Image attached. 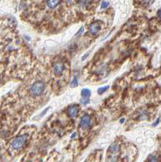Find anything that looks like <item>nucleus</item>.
Returning <instances> with one entry per match:
<instances>
[{
    "label": "nucleus",
    "instance_id": "nucleus-3",
    "mask_svg": "<svg viewBox=\"0 0 161 162\" xmlns=\"http://www.w3.org/2000/svg\"><path fill=\"white\" fill-rule=\"evenodd\" d=\"M91 124H92V121L90 116L88 114L83 115L80 120V127L83 130H86L90 127Z\"/></svg>",
    "mask_w": 161,
    "mask_h": 162
},
{
    "label": "nucleus",
    "instance_id": "nucleus-5",
    "mask_svg": "<svg viewBox=\"0 0 161 162\" xmlns=\"http://www.w3.org/2000/svg\"><path fill=\"white\" fill-rule=\"evenodd\" d=\"M79 113V107L78 105H71L70 106V108L68 109V114L71 118H75L77 117Z\"/></svg>",
    "mask_w": 161,
    "mask_h": 162
},
{
    "label": "nucleus",
    "instance_id": "nucleus-13",
    "mask_svg": "<svg viewBox=\"0 0 161 162\" xmlns=\"http://www.w3.org/2000/svg\"><path fill=\"white\" fill-rule=\"evenodd\" d=\"M109 6V2H107V1H103L101 2V7L102 9H104L106 7H108Z\"/></svg>",
    "mask_w": 161,
    "mask_h": 162
},
{
    "label": "nucleus",
    "instance_id": "nucleus-19",
    "mask_svg": "<svg viewBox=\"0 0 161 162\" xmlns=\"http://www.w3.org/2000/svg\"><path fill=\"white\" fill-rule=\"evenodd\" d=\"M120 123H124V119H122V120L120 121Z\"/></svg>",
    "mask_w": 161,
    "mask_h": 162
},
{
    "label": "nucleus",
    "instance_id": "nucleus-1",
    "mask_svg": "<svg viewBox=\"0 0 161 162\" xmlns=\"http://www.w3.org/2000/svg\"><path fill=\"white\" fill-rule=\"evenodd\" d=\"M45 91V83L42 81L35 82L31 87V93L33 96H41Z\"/></svg>",
    "mask_w": 161,
    "mask_h": 162
},
{
    "label": "nucleus",
    "instance_id": "nucleus-6",
    "mask_svg": "<svg viewBox=\"0 0 161 162\" xmlns=\"http://www.w3.org/2000/svg\"><path fill=\"white\" fill-rule=\"evenodd\" d=\"M63 70H64V65L62 64V63H56V64L53 66V72H54V74L57 75H59L62 74Z\"/></svg>",
    "mask_w": 161,
    "mask_h": 162
},
{
    "label": "nucleus",
    "instance_id": "nucleus-15",
    "mask_svg": "<svg viewBox=\"0 0 161 162\" xmlns=\"http://www.w3.org/2000/svg\"><path fill=\"white\" fill-rule=\"evenodd\" d=\"M148 160H149V161H158V159H157V157L156 156H152V158H149V159H148Z\"/></svg>",
    "mask_w": 161,
    "mask_h": 162
},
{
    "label": "nucleus",
    "instance_id": "nucleus-20",
    "mask_svg": "<svg viewBox=\"0 0 161 162\" xmlns=\"http://www.w3.org/2000/svg\"><path fill=\"white\" fill-rule=\"evenodd\" d=\"M67 1H68V2H71V0H67Z\"/></svg>",
    "mask_w": 161,
    "mask_h": 162
},
{
    "label": "nucleus",
    "instance_id": "nucleus-7",
    "mask_svg": "<svg viewBox=\"0 0 161 162\" xmlns=\"http://www.w3.org/2000/svg\"><path fill=\"white\" fill-rule=\"evenodd\" d=\"M120 151V146L117 144H113L112 145L109 147L108 148V152L111 154H113V155H115L117 153H119Z\"/></svg>",
    "mask_w": 161,
    "mask_h": 162
},
{
    "label": "nucleus",
    "instance_id": "nucleus-16",
    "mask_svg": "<svg viewBox=\"0 0 161 162\" xmlns=\"http://www.w3.org/2000/svg\"><path fill=\"white\" fill-rule=\"evenodd\" d=\"M83 32V27H82V28H80V29L78 31V32H77V34H76V37H79V35L81 34V32Z\"/></svg>",
    "mask_w": 161,
    "mask_h": 162
},
{
    "label": "nucleus",
    "instance_id": "nucleus-18",
    "mask_svg": "<svg viewBox=\"0 0 161 162\" xmlns=\"http://www.w3.org/2000/svg\"><path fill=\"white\" fill-rule=\"evenodd\" d=\"M159 118H158V119H157L156 122V123H155L154 124H153V126H156L157 124H158V123H159Z\"/></svg>",
    "mask_w": 161,
    "mask_h": 162
},
{
    "label": "nucleus",
    "instance_id": "nucleus-11",
    "mask_svg": "<svg viewBox=\"0 0 161 162\" xmlns=\"http://www.w3.org/2000/svg\"><path fill=\"white\" fill-rule=\"evenodd\" d=\"M90 0H78V3L82 7H85L89 3Z\"/></svg>",
    "mask_w": 161,
    "mask_h": 162
},
{
    "label": "nucleus",
    "instance_id": "nucleus-10",
    "mask_svg": "<svg viewBox=\"0 0 161 162\" xmlns=\"http://www.w3.org/2000/svg\"><path fill=\"white\" fill-rule=\"evenodd\" d=\"M140 2V4L143 7H147L151 4V2H152V0H139Z\"/></svg>",
    "mask_w": 161,
    "mask_h": 162
},
{
    "label": "nucleus",
    "instance_id": "nucleus-17",
    "mask_svg": "<svg viewBox=\"0 0 161 162\" xmlns=\"http://www.w3.org/2000/svg\"><path fill=\"white\" fill-rule=\"evenodd\" d=\"M158 17H159V19L161 20V8L159 10V12H158Z\"/></svg>",
    "mask_w": 161,
    "mask_h": 162
},
{
    "label": "nucleus",
    "instance_id": "nucleus-12",
    "mask_svg": "<svg viewBox=\"0 0 161 162\" xmlns=\"http://www.w3.org/2000/svg\"><path fill=\"white\" fill-rule=\"evenodd\" d=\"M108 86H105V87L100 88L99 89H98V93H99V94H101V93H104L106 90H108Z\"/></svg>",
    "mask_w": 161,
    "mask_h": 162
},
{
    "label": "nucleus",
    "instance_id": "nucleus-9",
    "mask_svg": "<svg viewBox=\"0 0 161 162\" xmlns=\"http://www.w3.org/2000/svg\"><path fill=\"white\" fill-rule=\"evenodd\" d=\"M91 95V91L88 88H84L83 90L81 91V96L83 98H88Z\"/></svg>",
    "mask_w": 161,
    "mask_h": 162
},
{
    "label": "nucleus",
    "instance_id": "nucleus-2",
    "mask_svg": "<svg viewBox=\"0 0 161 162\" xmlns=\"http://www.w3.org/2000/svg\"><path fill=\"white\" fill-rule=\"evenodd\" d=\"M27 141V136L26 135H20L16 137V139L12 142V147L15 150L20 149Z\"/></svg>",
    "mask_w": 161,
    "mask_h": 162
},
{
    "label": "nucleus",
    "instance_id": "nucleus-4",
    "mask_svg": "<svg viewBox=\"0 0 161 162\" xmlns=\"http://www.w3.org/2000/svg\"><path fill=\"white\" fill-rule=\"evenodd\" d=\"M101 28V24L99 22H94L91 24L89 28V32L92 35L97 34V32H99Z\"/></svg>",
    "mask_w": 161,
    "mask_h": 162
},
{
    "label": "nucleus",
    "instance_id": "nucleus-8",
    "mask_svg": "<svg viewBox=\"0 0 161 162\" xmlns=\"http://www.w3.org/2000/svg\"><path fill=\"white\" fill-rule=\"evenodd\" d=\"M60 1L61 0H48L47 1V6L51 9H53L59 4Z\"/></svg>",
    "mask_w": 161,
    "mask_h": 162
},
{
    "label": "nucleus",
    "instance_id": "nucleus-21",
    "mask_svg": "<svg viewBox=\"0 0 161 162\" xmlns=\"http://www.w3.org/2000/svg\"><path fill=\"white\" fill-rule=\"evenodd\" d=\"M0 80H1V78H0Z\"/></svg>",
    "mask_w": 161,
    "mask_h": 162
},
{
    "label": "nucleus",
    "instance_id": "nucleus-14",
    "mask_svg": "<svg viewBox=\"0 0 161 162\" xmlns=\"http://www.w3.org/2000/svg\"><path fill=\"white\" fill-rule=\"evenodd\" d=\"M77 85H78V80H77V78L75 77L71 83V87H76Z\"/></svg>",
    "mask_w": 161,
    "mask_h": 162
}]
</instances>
